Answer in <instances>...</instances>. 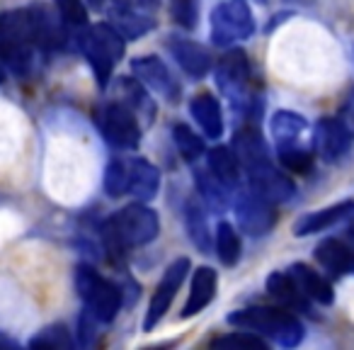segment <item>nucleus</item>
<instances>
[{"instance_id": "obj_1", "label": "nucleus", "mask_w": 354, "mask_h": 350, "mask_svg": "<svg viewBox=\"0 0 354 350\" xmlns=\"http://www.w3.org/2000/svg\"><path fill=\"white\" fill-rule=\"evenodd\" d=\"M228 324L243 331H252L257 335L274 340L284 348H296L304 340V324L289 309L277 306H248L228 314Z\"/></svg>"}, {"instance_id": "obj_2", "label": "nucleus", "mask_w": 354, "mask_h": 350, "mask_svg": "<svg viewBox=\"0 0 354 350\" xmlns=\"http://www.w3.org/2000/svg\"><path fill=\"white\" fill-rule=\"evenodd\" d=\"M35 44L30 10H10L0 17V59L6 61L8 69L25 76L32 66Z\"/></svg>"}, {"instance_id": "obj_3", "label": "nucleus", "mask_w": 354, "mask_h": 350, "mask_svg": "<svg viewBox=\"0 0 354 350\" xmlns=\"http://www.w3.org/2000/svg\"><path fill=\"white\" fill-rule=\"evenodd\" d=\"M160 231V219L158 212L146 204H129V207L119 209L114 217L107 219L104 224V236L112 243L124 248L133 246H146Z\"/></svg>"}, {"instance_id": "obj_4", "label": "nucleus", "mask_w": 354, "mask_h": 350, "mask_svg": "<svg viewBox=\"0 0 354 350\" xmlns=\"http://www.w3.org/2000/svg\"><path fill=\"white\" fill-rule=\"evenodd\" d=\"M80 49H83L85 59L90 61L95 71V78L97 83L107 85L109 76H112L114 66L124 59V51H127V40L114 25H95L80 37Z\"/></svg>"}, {"instance_id": "obj_5", "label": "nucleus", "mask_w": 354, "mask_h": 350, "mask_svg": "<svg viewBox=\"0 0 354 350\" xmlns=\"http://www.w3.org/2000/svg\"><path fill=\"white\" fill-rule=\"evenodd\" d=\"M75 290H78L80 299L85 301V309L93 311L102 324L114 321V316L122 309L119 287L90 265L75 268Z\"/></svg>"}, {"instance_id": "obj_6", "label": "nucleus", "mask_w": 354, "mask_h": 350, "mask_svg": "<svg viewBox=\"0 0 354 350\" xmlns=\"http://www.w3.org/2000/svg\"><path fill=\"white\" fill-rule=\"evenodd\" d=\"M212 42L216 46H231L233 42L250 40L255 32V17L245 0H226L212 10L209 20Z\"/></svg>"}, {"instance_id": "obj_7", "label": "nucleus", "mask_w": 354, "mask_h": 350, "mask_svg": "<svg viewBox=\"0 0 354 350\" xmlns=\"http://www.w3.org/2000/svg\"><path fill=\"white\" fill-rule=\"evenodd\" d=\"M233 207H236V219L241 224V229L248 236H265L270 234V229L274 227L277 214L272 207L270 200H265L255 190H238L236 200H233Z\"/></svg>"}, {"instance_id": "obj_8", "label": "nucleus", "mask_w": 354, "mask_h": 350, "mask_svg": "<svg viewBox=\"0 0 354 350\" xmlns=\"http://www.w3.org/2000/svg\"><path fill=\"white\" fill-rule=\"evenodd\" d=\"M216 83L226 93L236 107L248 103V83H250V61L243 49H231L218 59L216 66Z\"/></svg>"}, {"instance_id": "obj_9", "label": "nucleus", "mask_w": 354, "mask_h": 350, "mask_svg": "<svg viewBox=\"0 0 354 350\" xmlns=\"http://www.w3.org/2000/svg\"><path fill=\"white\" fill-rule=\"evenodd\" d=\"M189 272V261L187 258H177L167 265V270L162 272V280L158 282L156 292H153V299L148 304L146 319H143V331H153L158 326V321L165 316V311L170 309L172 299H175L177 290L183 285V280Z\"/></svg>"}, {"instance_id": "obj_10", "label": "nucleus", "mask_w": 354, "mask_h": 350, "mask_svg": "<svg viewBox=\"0 0 354 350\" xmlns=\"http://www.w3.org/2000/svg\"><path fill=\"white\" fill-rule=\"evenodd\" d=\"M102 134L107 137V141L117 148H136L141 143V127L138 119L127 105L112 103L104 107L102 112Z\"/></svg>"}, {"instance_id": "obj_11", "label": "nucleus", "mask_w": 354, "mask_h": 350, "mask_svg": "<svg viewBox=\"0 0 354 350\" xmlns=\"http://www.w3.org/2000/svg\"><path fill=\"white\" fill-rule=\"evenodd\" d=\"M354 132L342 117H323L315 127V148L323 161H337L352 146Z\"/></svg>"}, {"instance_id": "obj_12", "label": "nucleus", "mask_w": 354, "mask_h": 350, "mask_svg": "<svg viewBox=\"0 0 354 350\" xmlns=\"http://www.w3.org/2000/svg\"><path fill=\"white\" fill-rule=\"evenodd\" d=\"M131 71H133V76L141 80V85L151 88L153 93L160 95V98L172 100V103L180 98V85L175 83V78L170 76L167 66L162 64L158 56H138V59H133Z\"/></svg>"}, {"instance_id": "obj_13", "label": "nucleus", "mask_w": 354, "mask_h": 350, "mask_svg": "<svg viewBox=\"0 0 354 350\" xmlns=\"http://www.w3.org/2000/svg\"><path fill=\"white\" fill-rule=\"evenodd\" d=\"M248 178H250V188L255 190V193H260L265 200H270L272 204L289 202L296 193L289 175H284V173L272 166V163H265V166L248 170Z\"/></svg>"}, {"instance_id": "obj_14", "label": "nucleus", "mask_w": 354, "mask_h": 350, "mask_svg": "<svg viewBox=\"0 0 354 350\" xmlns=\"http://www.w3.org/2000/svg\"><path fill=\"white\" fill-rule=\"evenodd\" d=\"M167 49H170L172 59L177 61V66L185 71L192 78H204V76L212 71V56L197 42L183 40V37H172L167 42Z\"/></svg>"}, {"instance_id": "obj_15", "label": "nucleus", "mask_w": 354, "mask_h": 350, "mask_svg": "<svg viewBox=\"0 0 354 350\" xmlns=\"http://www.w3.org/2000/svg\"><path fill=\"white\" fill-rule=\"evenodd\" d=\"M354 214V202L352 200H344V202L330 204L325 209H318V212H308L294 224V234L296 236H310V234H320L325 229L335 227V224L344 222Z\"/></svg>"}, {"instance_id": "obj_16", "label": "nucleus", "mask_w": 354, "mask_h": 350, "mask_svg": "<svg viewBox=\"0 0 354 350\" xmlns=\"http://www.w3.org/2000/svg\"><path fill=\"white\" fill-rule=\"evenodd\" d=\"M216 285L218 277L216 270L209 265H202L194 270L192 275V285H189V297L183 306V319H189V316H197L199 311H204L216 297Z\"/></svg>"}, {"instance_id": "obj_17", "label": "nucleus", "mask_w": 354, "mask_h": 350, "mask_svg": "<svg viewBox=\"0 0 354 350\" xmlns=\"http://www.w3.org/2000/svg\"><path fill=\"white\" fill-rule=\"evenodd\" d=\"M233 153H236L238 163H241L245 170H252V168H260V166H265V163H270L267 143L255 127L238 129L236 137H233Z\"/></svg>"}, {"instance_id": "obj_18", "label": "nucleus", "mask_w": 354, "mask_h": 350, "mask_svg": "<svg viewBox=\"0 0 354 350\" xmlns=\"http://www.w3.org/2000/svg\"><path fill=\"white\" fill-rule=\"evenodd\" d=\"M160 190V170L146 158H133L129 161V188L127 193L136 198L138 202H148Z\"/></svg>"}, {"instance_id": "obj_19", "label": "nucleus", "mask_w": 354, "mask_h": 350, "mask_svg": "<svg viewBox=\"0 0 354 350\" xmlns=\"http://www.w3.org/2000/svg\"><path fill=\"white\" fill-rule=\"evenodd\" d=\"M109 17H112V25L124 35V40H138V37H143L146 32H151L156 27L153 12L138 10V8L127 6L122 0L114 3Z\"/></svg>"}, {"instance_id": "obj_20", "label": "nucleus", "mask_w": 354, "mask_h": 350, "mask_svg": "<svg viewBox=\"0 0 354 350\" xmlns=\"http://www.w3.org/2000/svg\"><path fill=\"white\" fill-rule=\"evenodd\" d=\"M315 261L335 277L354 275V248H349L344 241L337 238H325L315 248Z\"/></svg>"}, {"instance_id": "obj_21", "label": "nucleus", "mask_w": 354, "mask_h": 350, "mask_svg": "<svg viewBox=\"0 0 354 350\" xmlns=\"http://www.w3.org/2000/svg\"><path fill=\"white\" fill-rule=\"evenodd\" d=\"M267 292L270 297H274L284 309L289 311H310L308 306V297L301 292V287L296 285V280L289 272H272L267 277Z\"/></svg>"}, {"instance_id": "obj_22", "label": "nucleus", "mask_w": 354, "mask_h": 350, "mask_svg": "<svg viewBox=\"0 0 354 350\" xmlns=\"http://www.w3.org/2000/svg\"><path fill=\"white\" fill-rule=\"evenodd\" d=\"M289 275L296 280V285L301 287L306 297L310 301H318V304H333L335 295H333V285L325 280L320 272H315L313 268H308L306 263H294L289 268Z\"/></svg>"}, {"instance_id": "obj_23", "label": "nucleus", "mask_w": 354, "mask_h": 350, "mask_svg": "<svg viewBox=\"0 0 354 350\" xmlns=\"http://www.w3.org/2000/svg\"><path fill=\"white\" fill-rule=\"evenodd\" d=\"M189 112H192L194 122L202 127V132L212 139H218L223 134V112L221 105L214 95L199 93L197 98L189 103Z\"/></svg>"}, {"instance_id": "obj_24", "label": "nucleus", "mask_w": 354, "mask_h": 350, "mask_svg": "<svg viewBox=\"0 0 354 350\" xmlns=\"http://www.w3.org/2000/svg\"><path fill=\"white\" fill-rule=\"evenodd\" d=\"M270 129L277 141V148H289V146H299V139L304 137L308 124H306V119L301 114L291 112V110H279V112L272 114Z\"/></svg>"}, {"instance_id": "obj_25", "label": "nucleus", "mask_w": 354, "mask_h": 350, "mask_svg": "<svg viewBox=\"0 0 354 350\" xmlns=\"http://www.w3.org/2000/svg\"><path fill=\"white\" fill-rule=\"evenodd\" d=\"M185 224H187L189 241L202 253L212 251V229H209L207 222V209L202 207L197 198H189L187 204H185Z\"/></svg>"}, {"instance_id": "obj_26", "label": "nucleus", "mask_w": 354, "mask_h": 350, "mask_svg": "<svg viewBox=\"0 0 354 350\" xmlns=\"http://www.w3.org/2000/svg\"><path fill=\"white\" fill-rule=\"evenodd\" d=\"M209 170H212L228 190L236 188L238 178H241V163H238L233 148H228V146L212 148V153H209Z\"/></svg>"}, {"instance_id": "obj_27", "label": "nucleus", "mask_w": 354, "mask_h": 350, "mask_svg": "<svg viewBox=\"0 0 354 350\" xmlns=\"http://www.w3.org/2000/svg\"><path fill=\"white\" fill-rule=\"evenodd\" d=\"M216 253L221 258L223 265H236L241 261V253H243V246H241V238H238L236 229L231 227L228 222H221L216 227Z\"/></svg>"}, {"instance_id": "obj_28", "label": "nucleus", "mask_w": 354, "mask_h": 350, "mask_svg": "<svg viewBox=\"0 0 354 350\" xmlns=\"http://www.w3.org/2000/svg\"><path fill=\"white\" fill-rule=\"evenodd\" d=\"M172 139H175V143H177V151L183 153L187 161H197V158L207 151L202 137H197V132H192V127H187V124H175Z\"/></svg>"}, {"instance_id": "obj_29", "label": "nucleus", "mask_w": 354, "mask_h": 350, "mask_svg": "<svg viewBox=\"0 0 354 350\" xmlns=\"http://www.w3.org/2000/svg\"><path fill=\"white\" fill-rule=\"evenodd\" d=\"M197 185H199V193L204 195V200L212 204V209H223V207H226L228 188L216 178V175H214V173L209 175L207 170H197Z\"/></svg>"}, {"instance_id": "obj_30", "label": "nucleus", "mask_w": 354, "mask_h": 350, "mask_svg": "<svg viewBox=\"0 0 354 350\" xmlns=\"http://www.w3.org/2000/svg\"><path fill=\"white\" fill-rule=\"evenodd\" d=\"M212 348H231V350H265L267 343L252 331H236V333L218 335L212 340Z\"/></svg>"}, {"instance_id": "obj_31", "label": "nucleus", "mask_w": 354, "mask_h": 350, "mask_svg": "<svg viewBox=\"0 0 354 350\" xmlns=\"http://www.w3.org/2000/svg\"><path fill=\"white\" fill-rule=\"evenodd\" d=\"M73 345L71 331L64 324L46 326L30 340V348H73Z\"/></svg>"}, {"instance_id": "obj_32", "label": "nucleus", "mask_w": 354, "mask_h": 350, "mask_svg": "<svg viewBox=\"0 0 354 350\" xmlns=\"http://www.w3.org/2000/svg\"><path fill=\"white\" fill-rule=\"evenodd\" d=\"M127 188H129V163L114 158V161L107 163V170H104V190L112 198H119V195L127 193Z\"/></svg>"}, {"instance_id": "obj_33", "label": "nucleus", "mask_w": 354, "mask_h": 350, "mask_svg": "<svg viewBox=\"0 0 354 350\" xmlns=\"http://www.w3.org/2000/svg\"><path fill=\"white\" fill-rule=\"evenodd\" d=\"M56 8H59V17L66 27L80 30L88 25V10H85L83 0H56Z\"/></svg>"}, {"instance_id": "obj_34", "label": "nucleus", "mask_w": 354, "mask_h": 350, "mask_svg": "<svg viewBox=\"0 0 354 350\" xmlns=\"http://www.w3.org/2000/svg\"><path fill=\"white\" fill-rule=\"evenodd\" d=\"M279 161L281 166L286 168V170L291 173H308L310 166H313V156H310L308 151H304V148L299 146H289V148H279Z\"/></svg>"}, {"instance_id": "obj_35", "label": "nucleus", "mask_w": 354, "mask_h": 350, "mask_svg": "<svg viewBox=\"0 0 354 350\" xmlns=\"http://www.w3.org/2000/svg\"><path fill=\"white\" fill-rule=\"evenodd\" d=\"M172 17L183 27L192 30L197 27V17H199V3L197 0H172Z\"/></svg>"}, {"instance_id": "obj_36", "label": "nucleus", "mask_w": 354, "mask_h": 350, "mask_svg": "<svg viewBox=\"0 0 354 350\" xmlns=\"http://www.w3.org/2000/svg\"><path fill=\"white\" fill-rule=\"evenodd\" d=\"M95 321H100V319L90 309H85L83 314H80L78 338H80V345H85V348H88V345H93L95 343V335H97V331H95Z\"/></svg>"}, {"instance_id": "obj_37", "label": "nucleus", "mask_w": 354, "mask_h": 350, "mask_svg": "<svg viewBox=\"0 0 354 350\" xmlns=\"http://www.w3.org/2000/svg\"><path fill=\"white\" fill-rule=\"evenodd\" d=\"M342 119L349 124V127H352V132H354V88L349 90V95H347V103H344V114H342Z\"/></svg>"}, {"instance_id": "obj_38", "label": "nucleus", "mask_w": 354, "mask_h": 350, "mask_svg": "<svg viewBox=\"0 0 354 350\" xmlns=\"http://www.w3.org/2000/svg\"><path fill=\"white\" fill-rule=\"evenodd\" d=\"M0 348H20V343L12 338H8L6 333H0Z\"/></svg>"}, {"instance_id": "obj_39", "label": "nucleus", "mask_w": 354, "mask_h": 350, "mask_svg": "<svg viewBox=\"0 0 354 350\" xmlns=\"http://www.w3.org/2000/svg\"><path fill=\"white\" fill-rule=\"evenodd\" d=\"M88 6H90V8H95V10H102L104 0H88Z\"/></svg>"}, {"instance_id": "obj_40", "label": "nucleus", "mask_w": 354, "mask_h": 350, "mask_svg": "<svg viewBox=\"0 0 354 350\" xmlns=\"http://www.w3.org/2000/svg\"><path fill=\"white\" fill-rule=\"evenodd\" d=\"M3 61V59H0ZM3 80H6V73H3V64H0V83H3Z\"/></svg>"}, {"instance_id": "obj_41", "label": "nucleus", "mask_w": 354, "mask_h": 350, "mask_svg": "<svg viewBox=\"0 0 354 350\" xmlns=\"http://www.w3.org/2000/svg\"><path fill=\"white\" fill-rule=\"evenodd\" d=\"M260 3H265V0H260Z\"/></svg>"}]
</instances>
